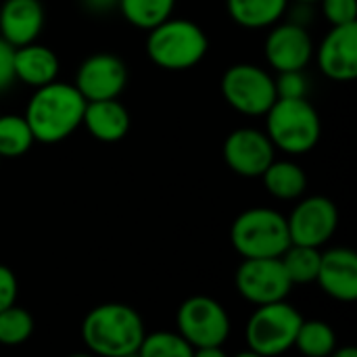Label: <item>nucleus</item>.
Instances as JSON below:
<instances>
[{
  "label": "nucleus",
  "mask_w": 357,
  "mask_h": 357,
  "mask_svg": "<svg viewBox=\"0 0 357 357\" xmlns=\"http://www.w3.org/2000/svg\"><path fill=\"white\" fill-rule=\"evenodd\" d=\"M274 84H276L278 98H305L307 79H305L303 71H280V75L274 79Z\"/></svg>",
  "instance_id": "nucleus-27"
},
{
  "label": "nucleus",
  "mask_w": 357,
  "mask_h": 357,
  "mask_svg": "<svg viewBox=\"0 0 357 357\" xmlns=\"http://www.w3.org/2000/svg\"><path fill=\"white\" fill-rule=\"evenodd\" d=\"M138 356L142 357H192V347L186 343V339L180 333L159 331L144 335L142 345L138 349Z\"/></svg>",
  "instance_id": "nucleus-26"
},
{
  "label": "nucleus",
  "mask_w": 357,
  "mask_h": 357,
  "mask_svg": "<svg viewBox=\"0 0 357 357\" xmlns=\"http://www.w3.org/2000/svg\"><path fill=\"white\" fill-rule=\"evenodd\" d=\"M337 357H357V349H339V351H333Z\"/></svg>",
  "instance_id": "nucleus-33"
},
{
  "label": "nucleus",
  "mask_w": 357,
  "mask_h": 357,
  "mask_svg": "<svg viewBox=\"0 0 357 357\" xmlns=\"http://www.w3.org/2000/svg\"><path fill=\"white\" fill-rule=\"evenodd\" d=\"M297 2H301V4H312V2H320V0H297Z\"/></svg>",
  "instance_id": "nucleus-34"
},
{
  "label": "nucleus",
  "mask_w": 357,
  "mask_h": 357,
  "mask_svg": "<svg viewBox=\"0 0 357 357\" xmlns=\"http://www.w3.org/2000/svg\"><path fill=\"white\" fill-rule=\"evenodd\" d=\"M234 284L241 297L253 305L282 301L293 289L280 257H243Z\"/></svg>",
  "instance_id": "nucleus-9"
},
{
  "label": "nucleus",
  "mask_w": 357,
  "mask_h": 357,
  "mask_svg": "<svg viewBox=\"0 0 357 357\" xmlns=\"http://www.w3.org/2000/svg\"><path fill=\"white\" fill-rule=\"evenodd\" d=\"M266 190L282 201L299 199L307 188V176L303 167L293 161H272L261 174Z\"/></svg>",
  "instance_id": "nucleus-19"
},
{
  "label": "nucleus",
  "mask_w": 357,
  "mask_h": 357,
  "mask_svg": "<svg viewBox=\"0 0 357 357\" xmlns=\"http://www.w3.org/2000/svg\"><path fill=\"white\" fill-rule=\"evenodd\" d=\"M84 6H88L92 13H107L119 4V0H82Z\"/></svg>",
  "instance_id": "nucleus-31"
},
{
  "label": "nucleus",
  "mask_w": 357,
  "mask_h": 357,
  "mask_svg": "<svg viewBox=\"0 0 357 357\" xmlns=\"http://www.w3.org/2000/svg\"><path fill=\"white\" fill-rule=\"evenodd\" d=\"M289 0H228V13L241 27L247 29H261L274 25Z\"/></svg>",
  "instance_id": "nucleus-20"
},
{
  "label": "nucleus",
  "mask_w": 357,
  "mask_h": 357,
  "mask_svg": "<svg viewBox=\"0 0 357 357\" xmlns=\"http://www.w3.org/2000/svg\"><path fill=\"white\" fill-rule=\"evenodd\" d=\"M178 333L192 347V354L205 347H224L230 335L228 312L215 299L195 295L178 310Z\"/></svg>",
  "instance_id": "nucleus-8"
},
{
  "label": "nucleus",
  "mask_w": 357,
  "mask_h": 357,
  "mask_svg": "<svg viewBox=\"0 0 357 357\" xmlns=\"http://www.w3.org/2000/svg\"><path fill=\"white\" fill-rule=\"evenodd\" d=\"M222 94L234 111L251 117L266 115L278 98L274 77L251 63H238L226 69L222 77Z\"/></svg>",
  "instance_id": "nucleus-7"
},
{
  "label": "nucleus",
  "mask_w": 357,
  "mask_h": 357,
  "mask_svg": "<svg viewBox=\"0 0 357 357\" xmlns=\"http://www.w3.org/2000/svg\"><path fill=\"white\" fill-rule=\"evenodd\" d=\"M322 73L335 82H351L357 77V21L333 25L316 52Z\"/></svg>",
  "instance_id": "nucleus-14"
},
{
  "label": "nucleus",
  "mask_w": 357,
  "mask_h": 357,
  "mask_svg": "<svg viewBox=\"0 0 357 357\" xmlns=\"http://www.w3.org/2000/svg\"><path fill=\"white\" fill-rule=\"evenodd\" d=\"M320 257L322 253L318 247L291 243L280 255V261L293 284H307V282H316L320 270Z\"/></svg>",
  "instance_id": "nucleus-21"
},
{
  "label": "nucleus",
  "mask_w": 357,
  "mask_h": 357,
  "mask_svg": "<svg viewBox=\"0 0 357 357\" xmlns=\"http://www.w3.org/2000/svg\"><path fill=\"white\" fill-rule=\"evenodd\" d=\"M230 241L241 257H280L291 245V234L282 213L253 207L234 220Z\"/></svg>",
  "instance_id": "nucleus-5"
},
{
  "label": "nucleus",
  "mask_w": 357,
  "mask_h": 357,
  "mask_svg": "<svg viewBox=\"0 0 357 357\" xmlns=\"http://www.w3.org/2000/svg\"><path fill=\"white\" fill-rule=\"evenodd\" d=\"M44 27L40 0H4L0 6V36L13 46L36 42Z\"/></svg>",
  "instance_id": "nucleus-16"
},
{
  "label": "nucleus",
  "mask_w": 357,
  "mask_h": 357,
  "mask_svg": "<svg viewBox=\"0 0 357 357\" xmlns=\"http://www.w3.org/2000/svg\"><path fill=\"white\" fill-rule=\"evenodd\" d=\"M316 282L322 291L343 303L357 299V255L356 251L337 247L320 257V270Z\"/></svg>",
  "instance_id": "nucleus-15"
},
{
  "label": "nucleus",
  "mask_w": 357,
  "mask_h": 357,
  "mask_svg": "<svg viewBox=\"0 0 357 357\" xmlns=\"http://www.w3.org/2000/svg\"><path fill=\"white\" fill-rule=\"evenodd\" d=\"M293 347H297L303 356L326 357L337 347V335L322 320H303Z\"/></svg>",
  "instance_id": "nucleus-23"
},
{
  "label": "nucleus",
  "mask_w": 357,
  "mask_h": 357,
  "mask_svg": "<svg viewBox=\"0 0 357 357\" xmlns=\"http://www.w3.org/2000/svg\"><path fill=\"white\" fill-rule=\"evenodd\" d=\"M174 6L176 0H119L117 4V8L128 19V23L146 31L169 19Z\"/></svg>",
  "instance_id": "nucleus-22"
},
{
  "label": "nucleus",
  "mask_w": 357,
  "mask_h": 357,
  "mask_svg": "<svg viewBox=\"0 0 357 357\" xmlns=\"http://www.w3.org/2000/svg\"><path fill=\"white\" fill-rule=\"evenodd\" d=\"M266 59L280 71H303L314 56V42L307 29L297 23L276 25L266 40Z\"/></svg>",
  "instance_id": "nucleus-13"
},
{
  "label": "nucleus",
  "mask_w": 357,
  "mask_h": 357,
  "mask_svg": "<svg viewBox=\"0 0 357 357\" xmlns=\"http://www.w3.org/2000/svg\"><path fill=\"white\" fill-rule=\"evenodd\" d=\"M15 79V46L0 36V92L10 88Z\"/></svg>",
  "instance_id": "nucleus-29"
},
{
  "label": "nucleus",
  "mask_w": 357,
  "mask_h": 357,
  "mask_svg": "<svg viewBox=\"0 0 357 357\" xmlns=\"http://www.w3.org/2000/svg\"><path fill=\"white\" fill-rule=\"evenodd\" d=\"M322 123L307 98H276L266 113V134L284 153L301 155L320 140Z\"/></svg>",
  "instance_id": "nucleus-4"
},
{
  "label": "nucleus",
  "mask_w": 357,
  "mask_h": 357,
  "mask_svg": "<svg viewBox=\"0 0 357 357\" xmlns=\"http://www.w3.org/2000/svg\"><path fill=\"white\" fill-rule=\"evenodd\" d=\"M144 335L146 331L140 314L126 303L96 305L82 322L84 345L98 356H136Z\"/></svg>",
  "instance_id": "nucleus-2"
},
{
  "label": "nucleus",
  "mask_w": 357,
  "mask_h": 357,
  "mask_svg": "<svg viewBox=\"0 0 357 357\" xmlns=\"http://www.w3.org/2000/svg\"><path fill=\"white\" fill-rule=\"evenodd\" d=\"M303 316L284 299L257 305L247 322V345L253 356H280L295 345Z\"/></svg>",
  "instance_id": "nucleus-6"
},
{
  "label": "nucleus",
  "mask_w": 357,
  "mask_h": 357,
  "mask_svg": "<svg viewBox=\"0 0 357 357\" xmlns=\"http://www.w3.org/2000/svg\"><path fill=\"white\" fill-rule=\"evenodd\" d=\"M33 142V132L23 115L0 117V157H21L31 149Z\"/></svg>",
  "instance_id": "nucleus-24"
},
{
  "label": "nucleus",
  "mask_w": 357,
  "mask_h": 357,
  "mask_svg": "<svg viewBox=\"0 0 357 357\" xmlns=\"http://www.w3.org/2000/svg\"><path fill=\"white\" fill-rule=\"evenodd\" d=\"M82 126L100 142H117L130 130V113L117 98L86 102Z\"/></svg>",
  "instance_id": "nucleus-17"
},
{
  "label": "nucleus",
  "mask_w": 357,
  "mask_h": 357,
  "mask_svg": "<svg viewBox=\"0 0 357 357\" xmlns=\"http://www.w3.org/2000/svg\"><path fill=\"white\" fill-rule=\"evenodd\" d=\"M33 333V318L27 310L19 305H8L0 310V345L17 347L23 345Z\"/></svg>",
  "instance_id": "nucleus-25"
},
{
  "label": "nucleus",
  "mask_w": 357,
  "mask_h": 357,
  "mask_svg": "<svg viewBox=\"0 0 357 357\" xmlns=\"http://www.w3.org/2000/svg\"><path fill=\"white\" fill-rule=\"evenodd\" d=\"M128 84V67L126 63L111 52H98L88 56L75 75V88L79 94L90 100H107L117 98Z\"/></svg>",
  "instance_id": "nucleus-11"
},
{
  "label": "nucleus",
  "mask_w": 357,
  "mask_h": 357,
  "mask_svg": "<svg viewBox=\"0 0 357 357\" xmlns=\"http://www.w3.org/2000/svg\"><path fill=\"white\" fill-rule=\"evenodd\" d=\"M276 146L266 132L253 128L234 130L224 142V161L243 178H261L266 167L274 161Z\"/></svg>",
  "instance_id": "nucleus-12"
},
{
  "label": "nucleus",
  "mask_w": 357,
  "mask_h": 357,
  "mask_svg": "<svg viewBox=\"0 0 357 357\" xmlns=\"http://www.w3.org/2000/svg\"><path fill=\"white\" fill-rule=\"evenodd\" d=\"M59 67V56L48 46L38 42L15 46V77L27 86L40 88L54 82Z\"/></svg>",
  "instance_id": "nucleus-18"
},
{
  "label": "nucleus",
  "mask_w": 357,
  "mask_h": 357,
  "mask_svg": "<svg viewBox=\"0 0 357 357\" xmlns=\"http://www.w3.org/2000/svg\"><path fill=\"white\" fill-rule=\"evenodd\" d=\"M17 301V278L10 268L0 264V310H6Z\"/></svg>",
  "instance_id": "nucleus-30"
},
{
  "label": "nucleus",
  "mask_w": 357,
  "mask_h": 357,
  "mask_svg": "<svg viewBox=\"0 0 357 357\" xmlns=\"http://www.w3.org/2000/svg\"><path fill=\"white\" fill-rule=\"evenodd\" d=\"M209 48V38L195 21L188 19H165L163 23L149 29L146 54L149 59L172 71L190 69L203 61Z\"/></svg>",
  "instance_id": "nucleus-3"
},
{
  "label": "nucleus",
  "mask_w": 357,
  "mask_h": 357,
  "mask_svg": "<svg viewBox=\"0 0 357 357\" xmlns=\"http://www.w3.org/2000/svg\"><path fill=\"white\" fill-rule=\"evenodd\" d=\"M84 109L86 98L79 90L54 79L33 92L23 117L27 119L36 142L56 144L82 126Z\"/></svg>",
  "instance_id": "nucleus-1"
},
{
  "label": "nucleus",
  "mask_w": 357,
  "mask_h": 357,
  "mask_svg": "<svg viewBox=\"0 0 357 357\" xmlns=\"http://www.w3.org/2000/svg\"><path fill=\"white\" fill-rule=\"evenodd\" d=\"M195 356L199 357H226L224 347H205V349H199L195 351Z\"/></svg>",
  "instance_id": "nucleus-32"
},
{
  "label": "nucleus",
  "mask_w": 357,
  "mask_h": 357,
  "mask_svg": "<svg viewBox=\"0 0 357 357\" xmlns=\"http://www.w3.org/2000/svg\"><path fill=\"white\" fill-rule=\"evenodd\" d=\"M326 19L333 25H347L357 21V0H320Z\"/></svg>",
  "instance_id": "nucleus-28"
},
{
  "label": "nucleus",
  "mask_w": 357,
  "mask_h": 357,
  "mask_svg": "<svg viewBox=\"0 0 357 357\" xmlns=\"http://www.w3.org/2000/svg\"><path fill=\"white\" fill-rule=\"evenodd\" d=\"M287 224L291 243L320 249L335 234L339 211L326 197H307L293 209V213L287 218Z\"/></svg>",
  "instance_id": "nucleus-10"
}]
</instances>
